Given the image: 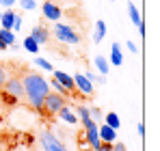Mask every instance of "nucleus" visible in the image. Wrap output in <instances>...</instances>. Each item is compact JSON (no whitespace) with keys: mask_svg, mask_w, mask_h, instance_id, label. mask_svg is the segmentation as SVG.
<instances>
[{"mask_svg":"<svg viewBox=\"0 0 160 151\" xmlns=\"http://www.w3.org/2000/svg\"><path fill=\"white\" fill-rule=\"evenodd\" d=\"M52 32H54V37H56V41H61V43H65V46H78L80 43V35L74 30V26H69V24L56 22Z\"/></svg>","mask_w":160,"mask_h":151,"instance_id":"nucleus-3","label":"nucleus"},{"mask_svg":"<svg viewBox=\"0 0 160 151\" xmlns=\"http://www.w3.org/2000/svg\"><path fill=\"white\" fill-rule=\"evenodd\" d=\"M39 147H41V151H67V145L54 134L50 127H43L39 132Z\"/></svg>","mask_w":160,"mask_h":151,"instance_id":"nucleus-2","label":"nucleus"},{"mask_svg":"<svg viewBox=\"0 0 160 151\" xmlns=\"http://www.w3.org/2000/svg\"><path fill=\"white\" fill-rule=\"evenodd\" d=\"M128 17L132 20V24L134 26H138V24H143V17H141V11H138V7L134 4L132 0L128 2Z\"/></svg>","mask_w":160,"mask_h":151,"instance_id":"nucleus-16","label":"nucleus"},{"mask_svg":"<svg viewBox=\"0 0 160 151\" xmlns=\"http://www.w3.org/2000/svg\"><path fill=\"white\" fill-rule=\"evenodd\" d=\"M98 136H100V140L102 143H117V129H112V127H108L106 123H102V125H98Z\"/></svg>","mask_w":160,"mask_h":151,"instance_id":"nucleus-11","label":"nucleus"},{"mask_svg":"<svg viewBox=\"0 0 160 151\" xmlns=\"http://www.w3.org/2000/svg\"><path fill=\"white\" fill-rule=\"evenodd\" d=\"M7 78H9V74H7V67H4V63H0V86H4Z\"/></svg>","mask_w":160,"mask_h":151,"instance_id":"nucleus-28","label":"nucleus"},{"mask_svg":"<svg viewBox=\"0 0 160 151\" xmlns=\"http://www.w3.org/2000/svg\"><path fill=\"white\" fill-rule=\"evenodd\" d=\"M39 48H41V46H39V43H37L32 37H26V39L22 41V50L30 52V54H37V52H39Z\"/></svg>","mask_w":160,"mask_h":151,"instance_id":"nucleus-22","label":"nucleus"},{"mask_svg":"<svg viewBox=\"0 0 160 151\" xmlns=\"http://www.w3.org/2000/svg\"><path fill=\"white\" fill-rule=\"evenodd\" d=\"M67 104V100H65V95H58V93H48L46 95V100H43V104H41V112H46L48 117H54V114H58V110L63 108Z\"/></svg>","mask_w":160,"mask_h":151,"instance_id":"nucleus-4","label":"nucleus"},{"mask_svg":"<svg viewBox=\"0 0 160 151\" xmlns=\"http://www.w3.org/2000/svg\"><path fill=\"white\" fill-rule=\"evenodd\" d=\"M106 22L104 20H98L95 22V28H93V43H102V39L106 37Z\"/></svg>","mask_w":160,"mask_h":151,"instance_id":"nucleus-14","label":"nucleus"},{"mask_svg":"<svg viewBox=\"0 0 160 151\" xmlns=\"http://www.w3.org/2000/svg\"><path fill=\"white\" fill-rule=\"evenodd\" d=\"M2 89H4V91H7L15 101L24 100V86H22V78H20V76H9Z\"/></svg>","mask_w":160,"mask_h":151,"instance_id":"nucleus-6","label":"nucleus"},{"mask_svg":"<svg viewBox=\"0 0 160 151\" xmlns=\"http://www.w3.org/2000/svg\"><path fill=\"white\" fill-rule=\"evenodd\" d=\"M13 17H15V11H13V9H4V11H2V17H0V28L11 30V26H13Z\"/></svg>","mask_w":160,"mask_h":151,"instance_id":"nucleus-17","label":"nucleus"},{"mask_svg":"<svg viewBox=\"0 0 160 151\" xmlns=\"http://www.w3.org/2000/svg\"><path fill=\"white\" fill-rule=\"evenodd\" d=\"M136 132H138V136H145V125L138 123V125H136Z\"/></svg>","mask_w":160,"mask_h":151,"instance_id":"nucleus-33","label":"nucleus"},{"mask_svg":"<svg viewBox=\"0 0 160 151\" xmlns=\"http://www.w3.org/2000/svg\"><path fill=\"white\" fill-rule=\"evenodd\" d=\"M110 67H119V65H123V54H121V46L115 41L112 46H110Z\"/></svg>","mask_w":160,"mask_h":151,"instance_id":"nucleus-13","label":"nucleus"},{"mask_svg":"<svg viewBox=\"0 0 160 151\" xmlns=\"http://www.w3.org/2000/svg\"><path fill=\"white\" fill-rule=\"evenodd\" d=\"M11 30L18 35L20 30H22V15L20 13H15V17H13V26H11Z\"/></svg>","mask_w":160,"mask_h":151,"instance_id":"nucleus-27","label":"nucleus"},{"mask_svg":"<svg viewBox=\"0 0 160 151\" xmlns=\"http://www.w3.org/2000/svg\"><path fill=\"white\" fill-rule=\"evenodd\" d=\"M15 2H18V0H0V7H2V11H4V9H13Z\"/></svg>","mask_w":160,"mask_h":151,"instance_id":"nucleus-29","label":"nucleus"},{"mask_svg":"<svg viewBox=\"0 0 160 151\" xmlns=\"http://www.w3.org/2000/svg\"><path fill=\"white\" fill-rule=\"evenodd\" d=\"M11 50H13V52H20V50H22V46H20V43H13V46H11Z\"/></svg>","mask_w":160,"mask_h":151,"instance_id":"nucleus-35","label":"nucleus"},{"mask_svg":"<svg viewBox=\"0 0 160 151\" xmlns=\"http://www.w3.org/2000/svg\"><path fill=\"white\" fill-rule=\"evenodd\" d=\"M58 117H61V121H65L67 125H76L78 123V117H76V112H74V108H69L67 104L58 110Z\"/></svg>","mask_w":160,"mask_h":151,"instance_id":"nucleus-12","label":"nucleus"},{"mask_svg":"<svg viewBox=\"0 0 160 151\" xmlns=\"http://www.w3.org/2000/svg\"><path fill=\"white\" fill-rule=\"evenodd\" d=\"M37 151H41V149H37Z\"/></svg>","mask_w":160,"mask_h":151,"instance_id":"nucleus-40","label":"nucleus"},{"mask_svg":"<svg viewBox=\"0 0 160 151\" xmlns=\"http://www.w3.org/2000/svg\"><path fill=\"white\" fill-rule=\"evenodd\" d=\"M28 37H32L39 46H46L48 41H50V32H48V28L46 26H41V24H37V26H32L30 28V35Z\"/></svg>","mask_w":160,"mask_h":151,"instance_id":"nucleus-9","label":"nucleus"},{"mask_svg":"<svg viewBox=\"0 0 160 151\" xmlns=\"http://www.w3.org/2000/svg\"><path fill=\"white\" fill-rule=\"evenodd\" d=\"M48 84H50V89H54L58 95H65V93H67V91H65V86H63L58 80H54V78H52V80H48Z\"/></svg>","mask_w":160,"mask_h":151,"instance_id":"nucleus-25","label":"nucleus"},{"mask_svg":"<svg viewBox=\"0 0 160 151\" xmlns=\"http://www.w3.org/2000/svg\"><path fill=\"white\" fill-rule=\"evenodd\" d=\"M80 151H93L91 147H80Z\"/></svg>","mask_w":160,"mask_h":151,"instance_id":"nucleus-37","label":"nucleus"},{"mask_svg":"<svg viewBox=\"0 0 160 151\" xmlns=\"http://www.w3.org/2000/svg\"><path fill=\"white\" fill-rule=\"evenodd\" d=\"M104 123L108 127H112V129H119L121 127V119H119L117 112H104Z\"/></svg>","mask_w":160,"mask_h":151,"instance_id":"nucleus-19","label":"nucleus"},{"mask_svg":"<svg viewBox=\"0 0 160 151\" xmlns=\"http://www.w3.org/2000/svg\"><path fill=\"white\" fill-rule=\"evenodd\" d=\"M18 2L24 11H35L37 9V0H18Z\"/></svg>","mask_w":160,"mask_h":151,"instance_id":"nucleus-26","label":"nucleus"},{"mask_svg":"<svg viewBox=\"0 0 160 151\" xmlns=\"http://www.w3.org/2000/svg\"><path fill=\"white\" fill-rule=\"evenodd\" d=\"M22 78V86H24V100L32 110H41V104L46 100V95L52 91L48 80L43 76L35 74V71H28V74L20 76Z\"/></svg>","mask_w":160,"mask_h":151,"instance_id":"nucleus-1","label":"nucleus"},{"mask_svg":"<svg viewBox=\"0 0 160 151\" xmlns=\"http://www.w3.org/2000/svg\"><path fill=\"white\" fill-rule=\"evenodd\" d=\"M82 125H84V143L93 151H98L100 145H102V140H100V136H98V125H100V123L87 119V121H82Z\"/></svg>","mask_w":160,"mask_h":151,"instance_id":"nucleus-5","label":"nucleus"},{"mask_svg":"<svg viewBox=\"0 0 160 151\" xmlns=\"http://www.w3.org/2000/svg\"><path fill=\"white\" fill-rule=\"evenodd\" d=\"M50 2H54V0H50Z\"/></svg>","mask_w":160,"mask_h":151,"instance_id":"nucleus-39","label":"nucleus"},{"mask_svg":"<svg viewBox=\"0 0 160 151\" xmlns=\"http://www.w3.org/2000/svg\"><path fill=\"white\" fill-rule=\"evenodd\" d=\"M72 78H74V86H76V91H78V93L87 95V97L95 95V93H93V91H95V86H93V84H91V82H89V80L84 78V74H82V71L74 74Z\"/></svg>","mask_w":160,"mask_h":151,"instance_id":"nucleus-7","label":"nucleus"},{"mask_svg":"<svg viewBox=\"0 0 160 151\" xmlns=\"http://www.w3.org/2000/svg\"><path fill=\"white\" fill-rule=\"evenodd\" d=\"M98 151H112V145H110V143H102Z\"/></svg>","mask_w":160,"mask_h":151,"instance_id":"nucleus-32","label":"nucleus"},{"mask_svg":"<svg viewBox=\"0 0 160 151\" xmlns=\"http://www.w3.org/2000/svg\"><path fill=\"white\" fill-rule=\"evenodd\" d=\"M52 78H54V80H58V82L65 86L67 93H76V86H74V78H72V76H67L65 71H61V69H54Z\"/></svg>","mask_w":160,"mask_h":151,"instance_id":"nucleus-10","label":"nucleus"},{"mask_svg":"<svg viewBox=\"0 0 160 151\" xmlns=\"http://www.w3.org/2000/svg\"><path fill=\"white\" fill-rule=\"evenodd\" d=\"M32 63H35L39 69H43V71H50V74L54 71V65L48 61V58H43V56H35V58H32Z\"/></svg>","mask_w":160,"mask_h":151,"instance_id":"nucleus-21","label":"nucleus"},{"mask_svg":"<svg viewBox=\"0 0 160 151\" xmlns=\"http://www.w3.org/2000/svg\"><path fill=\"white\" fill-rule=\"evenodd\" d=\"M74 112H76L78 121H87V119H91V117H89V106H84V104H78V106L74 108Z\"/></svg>","mask_w":160,"mask_h":151,"instance_id":"nucleus-23","label":"nucleus"},{"mask_svg":"<svg viewBox=\"0 0 160 151\" xmlns=\"http://www.w3.org/2000/svg\"><path fill=\"white\" fill-rule=\"evenodd\" d=\"M41 13H43V17L50 20V22H61V17H63V9H61L56 2H50V0L43 2Z\"/></svg>","mask_w":160,"mask_h":151,"instance_id":"nucleus-8","label":"nucleus"},{"mask_svg":"<svg viewBox=\"0 0 160 151\" xmlns=\"http://www.w3.org/2000/svg\"><path fill=\"white\" fill-rule=\"evenodd\" d=\"M0 17H2V9H0Z\"/></svg>","mask_w":160,"mask_h":151,"instance_id":"nucleus-38","label":"nucleus"},{"mask_svg":"<svg viewBox=\"0 0 160 151\" xmlns=\"http://www.w3.org/2000/svg\"><path fill=\"white\" fill-rule=\"evenodd\" d=\"M112 151H128V149H126V145H123V143H117V145L112 143Z\"/></svg>","mask_w":160,"mask_h":151,"instance_id":"nucleus-31","label":"nucleus"},{"mask_svg":"<svg viewBox=\"0 0 160 151\" xmlns=\"http://www.w3.org/2000/svg\"><path fill=\"white\" fill-rule=\"evenodd\" d=\"M136 28H138V35L143 37V35H145V26H143V24H138V26H136Z\"/></svg>","mask_w":160,"mask_h":151,"instance_id":"nucleus-34","label":"nucleus"},{"mask_svg":"<svg viewBox=\"0 0 160 151\" xmlns=\"http://www.w3.org/2000/svg\"><path fill=\"white\" fill-rule=\"evenodd\" d=\"M4 50H7V46H4V43L0 41V52H4Z\"/></svg>","mask_w":160,"mask_h":151,"instance_id":"nucleus-36","label":"nucleus"},{"mask_svg":"<svg viewBox=\"0 0 160 151\" xmlns=\"http://www.w3.org/2000/svg\"><path fill=\"white\" fill-rule=\"evenodd\" d=\"M126 48L132 52V54H138V46H136L134 41H126Z\"/></svg>","mask_w":160,"mask_h":151,"instance_id":"nucleus-30","label":"nucleus"},{"mask_svg":"<svg viewBox=\"0 0 160 151\" xmlns=\"http://www.w3.org/2000/svg\"><path fill=\"white\" fill-rule=\"evenodd\" d=\"M89 117H91V121H95V123H102V121H104L102 108H89Z\"/></svg>","mask_w":160,"mask_h":151,"instance_id":"nucleus-24","label":"nucleus"},{"mask_svg":"<svg viewBox=\"0 0 160 151\" xmlns=\"http://www.w3.org/2000/svg\"><path fill=\"white\" fill-rule=\"evenodd\" d=\"M93 65H95V69H98V71H100L102 76H108V71H110V63H108V61L104 58V56H102V54L93 58Z\"/></svg>","mask_w":160,"mask_h":151,"instance_id":"nucleus-18","label":"nucleus"},{"mask_svg":"<svg viewBox=\"0 0 160 151\" xmlns=\"http://www.w3.org/2000/svg\"><path fill=\"white\" fill-rule=\"evenodd\" d=\"M84 78L95 86V84H100V86H104L106 84V76H102V74H95V71H84Z\"/></svg>","mask_w":160,"mask_h":151,"instance_id":"nucleus-20","label":"nucleus"},{"mask_svg":"<svg viewBox=\"0 0 160 151\" xmlns=\"http://www.w3.org/2000/svg\"><path fill=\"white\" fill-rule=\"evenodd\" d=\"M0 41L7 46V48H11L13 43H18V35L13 32V30H7V28H0Z\"/></svg>","mask_w":160,"mask_h":151,"instance_id":"nucleus-15","label":"nucleus"}]
</instances>
